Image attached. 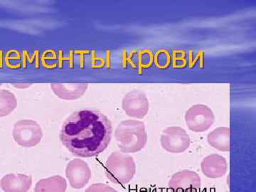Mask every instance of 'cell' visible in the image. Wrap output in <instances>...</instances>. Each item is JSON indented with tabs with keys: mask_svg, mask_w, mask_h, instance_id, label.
Masks as SVG:
<instances>
[{
	"mask_svg": "<svg viewBox=\"0 0 256 192\" xmlns=\"http://www.w3.org/2000/svg\"><path fill=\"white\" fill-rule=\"evenodd\" d=\"M110 192H117V191H116V190H114V191Z\"/></svg>",
	"mask_w": 256,
	"mask_h": 192,
	"instance_id": "obj_18",
	"label": "cell"
},
{
	"mask_svg": "<svg viewBox=\"0 0 256 192\" xmlns=\"http://www.w3.org/2000/svg\"><path fill=\"white\" fill-rule=\"evenodd\" d=\"M114 190V188L105 184L97 183L90 185L86 190L85 192H110Z\"/></svg>",
	"mask_w": 256,
	"mask_h": 192,
	"instance_id": "obj_16",
	"label": "cell"
},
{
	"mask_svg": "<svg viewBox=\"0 0 256 192\" xmlns=\"http://www.w3.org/2000/svg\"><path fill=\"white\" fill-rule=\"evenodd\" d=\"M52 92L57 97L63 100H76L86 92L88 85V84H52L50 85Z\"/></svg>",
	"mask_w": 256,
	"mask_h": 192,
	"instance_id": "obj_12",
	"label": "cell"
},
{
	"mask_svg": "<svg viewBox=\"0 0 256 192\" xmlns=\"http://www.w3.org/2000/svg\"><path fill=\"white\" fill-rule=\"evenodd\" d=\"M13 86L16 88L20 89H24L28 88H30L32 86V84H13Z\"/></svg>",
	"mask_w": 256,
	"mask_h": 192,
	"instance_id": "obj_17",
	"label": "cell"
},
{
	"mask_svg": "<svg viewBox=\"0 0 256 192\" xmlns=\"http://www.w3.org/2000/svg\"><path fill=\"white\" fill-rule=\"evenodd\" d=\"M201 184L200 175L195 172L183 170L172 176L168 186L172 192H197Z\"/></svg>",
	"mask_w": 256,
	"mask_h": 192,
	"instance_id": "obj_9",
	"label": "cell"
},
{
	"mask_svg": "<svg viewBox=\"0 0 256 192\" xmlns=\"http://www.w3.org/2000/svg\"><path fill=\"white\" fill-rule=\"evenodd\" d=\"M122 108L129 117L142 119L146 117L149 111V100L144 92L139 90H132L124 96Z\"/></svg>",
	"mask_w": 256,
	"mask_h": 192,
	"instance_id": "obj_7",
	"label": "cell"
},
{
	"mask_svg": "<svg viewBox=\"0 0 256 192\" xmlns=\"http://www.w3.org/2000/svg\"><path fill=\"white\" fill-rule=\"evenodd\" d=\"M106 176L111 182L124 185L130 182L136 173V164L132 156L122 152H114L106 160Z\"/></svg>",
	"mask_w": 256,
	"mask_h": 192,
	"instance_id": "obj_3",
	"label": "cell"
},
{
	"mask_svg": "<svg viewBox=\"0 0 256 192\" xmlns=\"http://www.w3.org/2000/svg\"><path fill=\"white\" fill-rule=\"evenodd\" d=\"M160 142L163 149L168 152L182 153L190 148V136L182 128L172 126L166 128L162 133Z\"/></svg>",
	"mask_w": 256,
	"mask_h": 192,
	"instance_id": "obj_6",
	"label": "cell"
},
{
	"mask_svg": "<svg viewBox=\"0 0 256 192\" xmlns=\"http://www.w3.org/2000/svg\"><path fill=\"white\" fill-rule=\"evenodd\" d=\"M1 86H2V84H0V87H1Z\"/></svg>",
	"mask_w": 256,
	"mask_h": 192,
	"instance_id": "obj_19",
	"label": "cell"
},
{
	"mask_svg": "<svg viewBox=\"0 0 256 192\" xmlns=\"http://www.w3.org/2000/svg\"><path fill=\"white\" fill-rule=\"evenodd\" d=\"M227 168L226 160L217 154L206 156L201 163L202 172L207 178H222L226 173Z\"/></svg>",
	"mask_w": 256,
	"mask_h": 192,
	"instance_id": "obj_10",
	"label": "cell"
},
{
	"mask_svg": "<svg viewBox=\"0 0 256 192\" xmlns=\"http://www.w3.org/2000/svg\"><path fill=\"white\" fill-rule=\"evenodd\" d=\"M112 133V124L107 116L88 109L74 112L64 121L60 140L74 156L92 158L108 146Z\"/></svg>",
	"mask_w": 256,
	"mask_h": 192,
	"instance_id": "obj_1",
	"label": "cell"
},
{
	"mask_svg": "<svg viewBox=\"0 0 256 192\" xmlns=\"http://www.w3.org/2000/svg\"><path fill=\"white\" fill-rule=\"evenodd\" d=\"M67 182L62 176L56 175L40 180L36 184L34 192H65Z\"/></svg>",
	"mask_w": 256,
	"mask_h": 192,
	"instance_id": "obj_14",
	"label": "cell"
},
{
	"mask_svg": "<svg viewBox=\"0 0 256 192\" xmlns=\"http://www.w3.org/2000/svg\"><path fill=\"white\" fill-rule=\"evenodd\" d=\"M213 111L208 106L197 104L192 106L185 114V122L190 130L203 132L208 130L214 122Z\"/></svg>",
	"mask_w": 256,
	"mask_h": 192,
	"instance_id": "obj_5",
	"label": "cell"
},
{
	"mask_svg": "<svg viewBox=\"0 0 256 192\" xmlns=\"http://www.w3.org/2000/svg\"><path fill=\"white\" fill-rule=\"evenodd\" d=\"M66 176L72 188L80 190L85 188L90 181L92 170L84 160L74 159L66 165Z\"/></svg>",
	"mask_w": 256,
	"mask_h": 192,
	"instance_id": "obj_8",
	"label": "cell"
},
{
	"mask_svg": "<svg viewBox=\"0 0 256 192\" xmlns=\"http://www.w3.org/2000/svg\"><path fill=\"white\" fill-rule=\"evenodd\" d=\"M114 138L122 152L136 153L142 150L148 142L146 126L137 120H126L120 122Z\"/></svg>",
	"mask_w": 256,
	"mask_h": 192,
	"instance_id": "obj_2",
	"label": "cell"
},
{
	"mask_svg": "<svg viewBox=\"0 0 256 192\" xmlns=\"http://www.w3.org/2000/svg\"><path fill=\"white\" fill-rule=\"evenodd\" d=\"M18 106L14 94L10 90H0V118L9 116Z\"/></svg>",
	"mask_w": 256,
	"mask_h": 192,
	"instance_id": "obj_15",
	"label": "cell"
},
{
	"mask_svg": "<svg viewBox=\"0 0 256 192\" xmlns=\"http://www.w3.org/2000/svg\"><path fill=\"white\" fill-rule=\"evenodd\" d=\"M13 138L18 146L33 148L40 144L43 138L41 126L32 120H21L15 122Z\"/></svg>",
	"mask_w": 256,
	"mask_h": 192,
	"instance_id": "obj_4",
	"label": "cell"
},
{
	"mask_svg": "<svg viewBox=\"0 0 256 192\" xmlns=\"http://www.w3.org/2000/svg\"><path fill=\"white\" fill-rule=\"evenodd\" d=\"M207 141L212 148L222 152L230 150V129L227 127L216 128L208 133Z\"/></svg>",
	"mask_w": 256,
	"mask_h": 192,
	"instance_id": "obj_13",
	"label": "cell"
},
{
	"mask_svg": "<svg viewBox=\"0 0 256 192\" xmlns=\"http://www.w3.org/2000/svg\"><path fill=\"white\" fill-rule=\"evenodd\" d=\"M32 185L31 175L8 174L0 181V186L4 192H28Z\"/></svg>",
	"mask_w": 256,
	"mask_h": 192,
	"instance_id": "obj_11",
	"label": "cell"
}]
</instances>
